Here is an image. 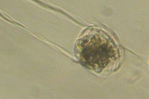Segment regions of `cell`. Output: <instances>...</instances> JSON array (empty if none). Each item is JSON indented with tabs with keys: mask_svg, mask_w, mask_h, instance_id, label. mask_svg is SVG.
<instances>
[{
	"mask_svg": "<svg viewBox=\"0 0 149 99\" xmlns=\"http://www.w3.org/2000/svg\"><path fill=\"white\" fill-rule=\"evenodd\" d=\"M91 45V46L88 45L85 48L82 52L83 58L86 62L88 63L93 62L95 57V62L97 63V58L98 59V62H101L100 60L102 62L107 60L109 56L110 50L109 46L107 44L103 43L100 44V42L98 44Z\"/></svg>",
	"mask_w": 149,
	"mask_h": 99,
	"instance_id": "6da1fadb",
	"label": "cell"
}]
</instances>
